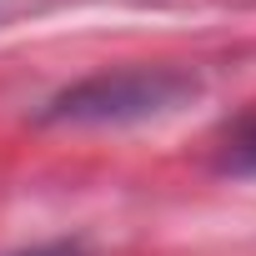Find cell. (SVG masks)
Segmentation results:
<instances>
[{
    "label": "cell",
    "mask_w": 256,
    "mask_h": 256,
    "mask_svg": "<svg viewBox=\"0 0 256 256\" xmlns=\"http://www.w3.org/2000/svg\"><path fill=\"white\" fill-rule=\"evenodd\" d=\"M201 96V80L181 66H120L56 90L40 106L46 126H131L171 116Z\"/></svg>",
    "instance_id": "obj_1"
},
{
    "label": "cell",
    "mask_w": 256,
    "mask_h": 256,
    "mask_svg": "<svg viewBox=\"0 0 256 256\" xmlns=\"http://www.w3.org/2000/svg\"><path fill=\"white\" fill-rule=\"evenodd\" d=\"M216 171L221 176H256V106H246L216 136Z\"/></svg>",
    "instance_id": "obj_2"
},
{
    "label": "cell",
    "mask_w": 256,
    "mask_h": 256,
    "mask_svg": "<svg viewBox=\"0 0 256 256\" xmlns=\"http://www.w3.org/2000/svg\"><path fill=\"white\" fill-rule=\"evenodd\" d=\"M0 256H86V246L80 241H40V246H16Z\"/></svg>",
    "instance_id": "obj_3"
}]
</instances>
